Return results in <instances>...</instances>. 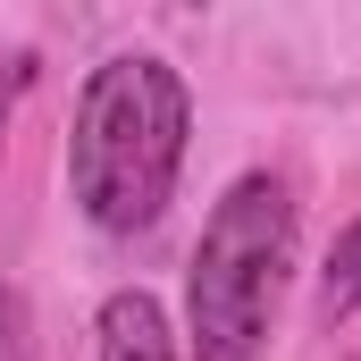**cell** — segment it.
Segmentation results:
<instances>
[{
	"mask_svg": "<svg viewBox=\"0 0 361 361\" xmlns=\"http://www.w3.org/2000/svg\"><path fill=\"white\" fill-rule=\"evenodd\" d=\"M353 311H361V219L328 244V269H319V319L345 328Z\"/></svg>",
	"mask_w": 361,
	"mask_h": 361,
	"instance_id": "cell-4",
	"label": "cell"
},
{
	"mask_svg": "<svg viewBox=\"0 0 361 361\" xmlns=\"http://www.w3.org/2000/svg\"><path fill=\"white\" fill-rule=\"evenodd\" d=\"M0 361H34V311L8 277H0Z\"/></svg>",
	"mask_w": 361,
	"mask_h": 361,
	"instance_id": "cell-5",
	"label": "cell"
},
{
	"mask_svg": "<svg viewBox=\"0 0 361 361\" xmlns=\"http://www.w3.org/2000/svg\"><path fill=\"white\" fill-rule=\"evenodd\" d=\"M34 68H42L34 51H17V59H0V126H8V109H17V92L34 85Z\"/></svg>",
	"mask_w": 361,
	"mask_h": 361,
	"instance_id": "cell-6",
	"label": "cell"
},
{
	"mask_svg": "<svg viewBox=\"0 0 361 361\" xmlns=\"http://www.w3.org/2000/svg\"><path fill=\"white\" fill-rule=\"evenodd\" d=\"M294 185L252 169L219 193L193 269H185V353L193 361H269V328L294 277Z\"/></svg>",
	"mask_w": 361,
	"mask_h": 361,
	"instance_id": "cell-2",
	"label": "cell"
},
{
	"mask_svg": "<svg viewBox=\"0 0 361 361\" xmlns=\"http://www.w3.org/2000/svg\"><path fill=\"white\" fill-rule=\"evenodd\" d=\"M92 336H101V361H177V328H169L160 294H143V286H118L101 302Z\"/></svg>",
	"mask_w": 361,
	"mask_h": 361,
	"instance_id": "cell-3",
	"label": "cell"
},
{
	"mask_svg": "<svg viewBox=\"0 0 361 361\" xmlns=\"http://www.w3.org/2000/svg\"><path fill=\"white\" fill-rule=\"evenodd\" d=\"M193 143V92L160 51H118L76 92L68 126V193L101 235H143L177 202V169Z\"/></svg>",
	"mask_w": 361,
	"mask_h": 361,
	"instance_id": "cell-1",
	"label": "cell"
}]
</instances>
